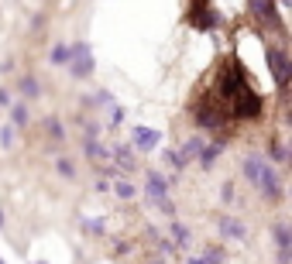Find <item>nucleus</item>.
I'll return each mask as SVG.
<instances>
[{
  "instance_id": "1",
  "label": "nucleus",
  "mask_w": 292,
  "mask_h": 264,
  "mask_svg": "<svg viewBox=\"0 0 292 264\" xmlns=\"http://www.w3.org/2000/svg\"><path fill=\"white\" fill-rule=\"evenodd\" d=\"M73 55H76V62H73V66H76V75H86V72H89V48L79 41V45L73 48Z\"/></svg>"
},
{
  "instance_id": "4",
  "label": "nucleus",
  "mask_w": 292,
  "mask_h": 264,
  "mask_svg": "<svg viewBox=\"0 0 292 264\" xmlns=\"http://www.w3.org/2000/svg\"><path fill=\"white\" fill-rule=\"evenodd\" d=\"M21 89H24L28 96H35V89H38V86H35V79H24V82H21Z\"/></svg>"
},
{
  "instance_id": "5",
  "label": "nucleus",
  "mask_w": 292,
  "mask_h": 264,
  "mask_svg": "<svg viewBox=\"0 0 292 264\" xmlns=\"http://www.w3.org/2000/svg\"><path fill=\"white\" fill-rule=\"evenodd\" d=\"M24 117H28V113H24V107H17V110H14V124H24Z\"/></svg>"
},
{
  "instance_id": "3",
  "label": "nucleus",
  "mask_w": 292,
  "mask_h": 264,
  "mask_svg": "<svg viewBox=\"0 0 292 264\" xmlns=\"http://www.w3.org/2000/svg\"><path fill=\"white\" fill-rule=\"evenodd\" d=\"M59 172H62V175H66V179H73V175H76L73 161H66V158H62V161H59Z\"/></svg>"
},
{
  "instance_id": "2",
  "label": "nucleus",
  "mask_w": 292,
  "mask_h": 264,
  "mask_svg": "<svg viewBox=\"0 0 292 264\" xmlns=\"http://www.w3.org/2000/svg\"><path fill=\"white\" fill-rule=\"evenodd\" d=\"M134 141H138V144H145V148H151V144L158 141V134H151V131H134Z\"/></svg>"
}]
</instances>
